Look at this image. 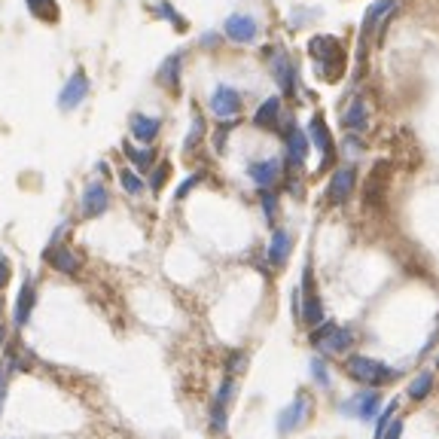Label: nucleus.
<instances>
[{"label": "nucleus", "mask_w": 439, "mask_h": 439, "mask_svg": "<svg viewBox=\"0 0 439 439\" xmlns=\"http://www.w3.org/2000/svg\"><path fill=\"white\" fill-rule=\"evenodd\" d=\"M342 369H345V375L351 378L354 385H363V388H373V390L390 388L393 381L403 378V373L397 366H390L388 360H375L369 354H348Z\"/></svg>", "instance_id": "1"}, {"label": "nucleus", "mask_w": 439, "mask_h": 439, "mask_svg": "<svg viewBox=\"0 0 439 439\" xmlns=\"http://www.w3.org/2000/svg\"><path fill=\"white\" fill-rule=\"evenodd\" d=\"M308 52H311V59H314L318 74L323 76L326 83H335L345 74V52L339 46V40L330 37V34H321V37H314L308 43Z\"/></svg>", "instance_id": "2"}, {"label": "nucleus", "mask_w": 439, "mask_h": 439, "mask_svg": "<svg viewBox=\"0 0 439 439\" xmlns=\"http://www.w3.org/2000/svg\"><path fill=\"white\" fill-rule=\"evenodd\" d=\"M311 412H314V400L308 397L306 390H299L296 397H293V400L287 403V406L278 412V418H275V430H278V436H290V433L302 430V427L308 424Z\"/></svg>", "instance_id": "3"}, {"label": "nucleus", "mask_w": 439, "mask_h": 439, "mask_svg": "<svg viewBox=\"0 0 439 439\" xmlns=\"http://www.w3.org/2000/svg\"><path fill=\"white\" fill-rule=\"evenodd\" d=\"M381 409H385V400H381V393L373 390V388H363V390L351 393V397L339 406V412L345 415V418H357V421H373L381 415Z\"/></svg>", "instance_id": "4"}, {"label": "nucleus", "mask_w": 439, "mask_h": 439, "mask_svg": "<svg viewBox=\"0 0 439 439\" xmlns=\"http://www.w3.org/2000/svg\"><path fill=\"white\" fill-rule=\"evenodd\" d=\"M354 189H357V168L342 165V168H335L330 183H326V201H330V205H345Z\"/></svg>", "instance_id": "5"}, {"label": "nucleus", "mask_w": 439, "mask_h": 439, "mask_svg": "<svg viewBox=\"0 0 439 439\" xmlns=\"http://www.w3.org/2000/svg\"><path fill=\"white\" fill-rule=\"evenodd\" d=\"M211 113L217 116L220 122H232L235 116L241 113V95L238 89L232 86H217L211 95Z\"/></svg>", "instance_id": "6"}, {"label": "nucleus", "mask_w": 439, "mask_h": 439, "mask_svg": "<svg viewBox=\"0 0 439 439\" xmlns=\"http://www.w3.org/2000/svg\"><path fill=\"white\" fill-rule=\"evenodd\" d=\"M308 141L311 146L321 153V168H326L333 162V153H335V141H333V134L330 128H326V122L321 113H314L311 122H308Z\"/></svg>", "instance_id": "7"}, {"label": "nucleus", "mask_w": 439, "mask_h": 439, "mask_svg": "<svg viewBox=\"0 0 439 439\" xmlns=\"http://www.w3.org/2000/svg\"><path fill=\"white\" fill-rule=\"evenodd\" d=\"M284 143H287V168H302V165H306L308 150H311L308 134L290 122L287 131H284Z\"/></svg>", "instance_id": "8"}, {"label": "nucleus", "mask_w": 439, "mask_h": 439, "mask_svg": "<svg viewBox=\"0 0 439 439\" xmlns=\"http://www.w3.org/2000/svg\"><path fill=\"white\" fill-rule=\"evenodd\" d=\"M89 98V76L83 71H76L71 80L64 83V89L59 92V110H64V113H71V110H76L83 104V101Z\"/></svg>", "instance_id": "9"}, {"label": "nucleus", "mask_w": 439, "mask_h": 439, "mask_svg": "<svg viewBox=\"0 0 439 439\" xmlns=\"http://www.w3.org/2000/svg\"><path fill=\"white\" fill-rule=\"evenodd\" d=\"M110 208V193H107V186L101 183V180H95V183H89L83 189V198H80V211H83V217L86 220H95L101 217Z\"/></svg>", "instance_id": "10"}, {"label": "nucleus", "mask_w": 439, "mask_h": 439, "mask_svg": "<svg viewBox=\"0 0 439 439\" xmlns=\"http://www.w3.org/2000/svg\"><path fill=\"white\" fill-rule=\"evenodd\" d=\"M223 34L232 40V43H253L260 28H256V19L247 16V13H235L226 19V25H223Z\"/></svg>", "instance_id": "11"}, {"label": "nucleus", "mask_w": 439, "mask_h": 439, "mask_svg": "<svg viewBox=\"0 0 439 439\" xmlns=\"http://www.w3.org/2000/svg\"><path fill=\"white\" fill-rule=\"evenodd\" d=\"M268 61H272V74H275V80H278V86H281V92H284V95H293V92H296V67H293L290 55L275 49L272 55H268Z\"/></svg>", "instance_id": "12"}, {"label": "nucleus", "mask_w": 439, "mask_h": 439, "mask_svg": "<svg viewBox=\"0 0 439 439\" xmlns=\"http://www.w3.org/2000/svg\"><path fill=\"white\" fill-rule=\"evenodd\" d=\"M293 253V235L287 229H275L272 232V241H268V251H266V260L272 268H284L287 260Z\"/></svg>", "instance_id": "13"}, {"label": "nucleus", "mask_w": 439, "mask_h": 439, "mask_svg": "<svg viewBox=\"0 0 439 439\" xmlns=\"http://www.w3.org/2000/svg\"><path fill=\"white\" fill-rule=\"evenodd\" d=\"M397 13V0H375L373 6L366 9V19H363V37H373L385 28V21Z\"/></svg>", "instance_id": "14"}, {"label": "nucleus", "mask_w": 439, "mask_h": 439, "mask_svg": "<svg viewBox=\"0 0 439 439\" xmlns=\"http://www.w3.org/2000/svg\"><path fill=\"white\" fill-rule=\"evenodd\" d=\"M354 339H357L354 330H348V326L339 323L333 330L330 339H326L323 345H318V348H321L323 357H348V354H351V348H354Z\"/></svg>", "instance_id": "15"}, {"label": "nucleus", "mask_w": 439, "mask_h": 439, "mask_svg": "<svg viewBox=\"0 0 439 439\" xmlns=\"http://www.w3.org/2000/svg\"><path fill=\"white\" fill-rule=\"evenodd\" d=\"M247 177L253 180L260 189H272L281 177V159H260L247 165Z\"/></svg>", "instance_id": "16"}, {"label": "nucleus", "mask_w": 439, "mask_h": 439, "mask_svg": "<svg viewBox=\"0 0 439 439\" xmlns=\"http://www.w3.org/2000/svg\"><path fill=\"white\" fill-rule=\"evenodd\" d=\"M128 128H131V138L134 141H141L143 146H150L156 138H159V131H162V119H156V116H143V113H134L128 119Z\"/></svg>", "instance_id": "17"}, {"label": "nucleus", "mask_w": 439, "mask_h": 439, "mask_svg": "<svg viewBox=\"0 0 439 439\" xmlns=\"http://www.w3.org/2000/svg\"><path fill=\"white\" fill-rule=\"evenodd\" d=\"M34 302H37V287H34V278L28 275L25 278V284H21L19 290V299H16V311H13V323L19 326H25L31 321V311H34Z\"/></svg>", "instance_id": "18"}, {"label": "nucleus", "mask_w": 439, "mask_h": 439, "mask_svg": "<svg viewBox=\"0 0 439 439\" xmlns=\"http://www.w3.org/2000/svg\"><path fill=\"white\" fill-rule=\"evenodd\" d=\"M49 260V266L55 268V272H61V275H76L80 272V256H76V251H71V247H52V251L43 253Z\"/></svg>", "instance_id": "19"}, {"label": "nucleus", "mask_w": 439, "mask_h": 439, "mask_svg": "<svg viewBox=\"0 0 439 439\" xmlns=\"http://www.w3.org/2000/svg\"><path fill=\"white\" fill-rule=\"evenodd\" d=\"M342 126L354 134L369 128V107H366L363 98H351V104H348L345 113H342Z\"/></svg>", "instance_id": "20"}, {"label": "nucleus", "mask_w": 439, "mask_h": 439, "mask_svg": "<svg viewBox=\"0 0 439 439\" xmlns=\"http://www.w3.org/2000/svg\"><path fill=\"white\" fill-rule=\"evenodd\" d=\"M433 388H436V369H424V373H418V375L409 381L406 397H409L412 403H424V400L433 393Z\"/></svg>", "instance_id": "21"}, {"label": "nucleus", "mask_w": 439, "mask_h": 439, "mask_svg": "<svg viewBox=\"0 0 439 439\" xmlns=\"http://www.w3.org/2000/svg\"><path fill=\"white\" fill-rule=\"evenodd\" d=\"M281 122V98H266L253 113V126L256 128H278Z\"/></svg>", "instance_id": "22"}, {"label": "nucleus", "mask_w": 439, "mask_h": 439, "mask_svg": "<svg viewBox=\"0 0 439 439\" xmlns=\"http://www.w3.org/2000/svg\"><path fill=\"white\" fill-rule=\"evenodd\" d=\"M208 427H211L213 436H226V430H229V403H223V400H217V397L211 400Z\"/></svg>", "instance_id": "23"}, {"label": "nucleus", "mask_w": 439, "mask_h": 439, "mask_svg": "<svg viewBox=\"0 0 439 439\" xmlns=\"http://www.w3.org/2000/svg\"><path fill=\"white\" fill-rule=\"evenodd\" d=\"M180 64H183V52L168 55L159 67V76H156V80H159L165 89H177L180 86Z\"/></svg>", "instance_id": "24"}, {"label": "nucleus", "mask_w": 439, "mask_h": 439, "mask_svg": "<svg viewBox=\"0 0 439 439\" xmlns=\"http://www.w3.org/2000/svg\"><path fill=\"white\" fill-rule=\"evenodd\" d=\"M308 375H311V381H314V385H318L321 390H330V388H333L330 363H326L323 354H314V357L308 360Z\"/></svg>", "instance_id": "25"}, {"label": "nucleus", "mask_w": 439, "mask_h": 439, "mask_svg": "<svg viewBox=\"0 0 439 439\" xmlns=\"http://www.w3.org/2000/svg\"><path fill=\"white\" fill-rule=\"evenodd\" d=\"M122 153L128 156V162L138 168V171H150L153 162H156V153L150 146H131V143H122Z\"/></svg>", "instance_id": "26"}, {"label": "nucleus", "mask_w": 439, "mask_h": 439, "mask_svg": "<svg viewBox=\"0 0 439 439\" xmlns=\"http://www.w3.org/2000/svg\"><path fill=\"white\" fill-rule=\"evenodd\" d=\"M28 4V9L37 19H43V21H55L59 19V6H55V0H25Z\"/></svg>", "instance_id": "27"}, {"label": "nucleus", "mask_w": 439, "mask_h": 439, "mask_svg": "<svg viewBox=\"0 0 439 439\" xmlns=\"http://www.w3.org/2000/svg\"><path fill=\"white\" fill-rule=\"evenodd\" d=\"M397 409H400V400H390L385 409H381V415L375 418V433H373V439H381L385 436V430L390 427V421L397 418Z\"/></svg>", "instance_id": "28"}, {"label": "nucleus", "mask_w": 439, "mask_h": 439, "mask_svg": "<svg viewBox=\"0 0 439 439\" xmlns=\"http://www.w3.org/2000/svg\"><path fill=\"white\" fill-rule=\"evenodd\" d=\"M119 183H122V189H126L128 196H141L143 193V180H141L138 171H131V168H122L119 171Z\"/></svg>", "instance_id": "29"}, {"label": "nucleus", "mask_w": 439, "mask_h": 439, "mask_svg": "<svg viewBox=\"0 0 439 439\" xmlns=\"http://www.w3.org/2000/svg\"><path fill=\"white\" fill-rule=\"evenodd\" d=\"M244 369H247V351L235 348V351L226 354V375H235V378H238V373H244Z\"/></svg>", "instance_id": "30"}, {"label": "nucleus", "mask_w": 439, "mask_h": 439, "mask_svg": "<svg viewBox=\"0 0 439 439\" xmlns=\"http://www.w3.org/2000/svg\"><path fill=\"white\" fill-rule=\"evenodd\" d=\"M335 326H339L335 321H323V323H318V326H314V330H308V342H311L314 348H318V345H323V342H326V339H330V335H333V330H335Z\"/></svg>", "instance_id": "31"}, {"label": "nucleus", "mask_w": 439, "mask_h": 439, "mask_svg": "<svg viewBox=\"0 0 439 439\" xmlns=\"http://www.w3.org/2000/svg\"><path fill=\"white\" fill-rule=\"evenodd\" d=\"M201 134H205V119H201V116L196 113V119H193V128H189L186 141H183V153H193V150H196V143L201 141Z\"/></svg>", "instance_id": "32"}, {"label": "nucleus", "mask_w": 439, "mask_h": 439, "mask_svg": "<svg viewBox=\"0 0 439 439\" xmlns=\"http://www.w3.org/2000/svg\"><path fill=\"white\" fill-rule=\"evenodd\" d=\"M168 174H171V165H168V162H159L153 168V177H150V189H153V193H159V189L165 186Z\"/></svg>", "instance_id": "33"}, {"label": "nucleus", "mask_w": 439, "mask_h": 439, "mask_svg": "<svg viewBox=\"0 0 439 439\" xmlns=\"http://www.w3.org/2000/svg\"><path fill=\"white\" fill-rule=\"evenodd\" d=\"M260 201H263V211H266V220H268V223H275V217H278V196L272 193V189H263V196H260Z\"/></svg>", "instance_id": "34"}, {"label": "nucleus", "mask_w": 439, "mask_h": 439, "mask_svg": "<svg viewBox=\"0 0 439 439\" xmlns=\"http://www.w3.org/2000/svg\"><path fill=\"white\" fill-rule=\"evenodd\" d=\"M201 177H205V174H201V171H198V174H193V177H186V180H183V183H180V186H177V193H174V198H177V201H183V198H186V196H189V193H193V189H196V186L201 183Z\"/></svg>", "instance_id": "35"}, {"label": "nucleus", "mask_w": 439, "mask_h": 439, "mask_svg": "<svg viewBox=\"0 0 439 439\" xmlns=\"http://www.w3.org/2000/svg\"><path fill=\"white\" fill-rule=\"evenodd\" d=\"M342 146H345V153L351 156V159H357V156L363 153V141H360L357 134H351V138H345V143H342Z\"/></svg>", "instance_id": "36"}, {"label": "nucleus", "mask_w": 439, "mask_h": 439, "mask_svg": "<svg viewBox=\"0 0 439 439\" xmlns=\"http://www.w3.org/2000/svg\"><path fill=\"white\" fill-rule=\"evenodd\" d=\"M156 13H159L162 19H168V21H174L177 28H183V19H180V16L174 13V9H171V4H159V6H156Z\"/></svg>", "instance_id": "37"}, {"label": "nucleus", "mask_w": 439, "mask_h": 439, "mask_svg": "<svg viewBox=\"0 0 439 439\" xmlns=\"http://www.w3.org/2000/svg\"><path fill=\"white\" fill-rule=\"evenodd\" d=\"M403 427H406V424H403V418H393L390 427L385 430V436H381V439H403Z\"/></svg>", "instance_id": "38"}, {"label": "nucleus", "mask_w": 439, "mask_h": 439, "mask_svg": "<svg viewBox=\"0 0 439 439\" xmlns=\"http://www.w3.org/2000/svg\"><path fill=\"white\" fill-rule=\"evenodd\" d=\"M9 284V266H6V260L0 256V290H4Z\"/></svg>", "instance_id": "39"}, {"label": "nucleus", "mask_w": 439, "mask_h": 439, "mask_svg": "<svg viewBox=\"0 0 439 439\" xmlns=\"http://www.w3.org/2000/svg\"><path fill=\"white\" fill-rule=\"evenodd\" d=\"M4 403H6V381L0 385V412H4Z\"/></svg>", "instance_id": "40"}, {"label": "nucleus", "mask_w": 439, "mask_h": 439, "mask_svg": "<svg viewBox=\"0 0 439 439\" xmlns=\"http://www.w3.org/2000/svg\"><path fill=\"white\" fill-rule=\"evenodd\" d=\"M6 342V326H0V345Z\"/></svg>", "instance_id": "41"}, {"label": "nucleus", "mask_w": 439, "mask_h": 439, "mask_svg": "<svg viewBox=\"0 0 439 439\" xmlns=\"http://www.w3.org/2000/svg\"><path fill=\"white\" fill-rule=\"evenodd\" d=\"M433 369H436V373H439V354L433 357Z\"/></svg>", "instance_id": "42"}, {"label": "nucleus", "mask_w": 439, "mask_h": 439, "mask_svg": "<svg viewBox=\"0 0 439 439\" xmlns=\"http://www.w3.org/2000/svg\"><path fill=\"white\" fill-rule=\"evenodd\" d=\"M4 381H6V375H4V369H0V385H4Z\"/></svg>", "instance_id": "43"}, {"label": "nucleus", "mask_w": 439, "mask_h": 439, "mask_svg": "<svg viewBox=\"0 0 439 439\" xmlns=\"http://www.w3.org/2000/svg\"><path fill=\"white\" fill-rule=\"evenodd\" d=\"M0 311H4V302H0Z\"/></svg>", "instance_id": "44"}]
</instances>
